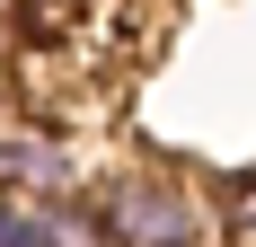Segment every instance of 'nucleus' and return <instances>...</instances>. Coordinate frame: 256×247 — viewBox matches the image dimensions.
Listing matches in <instances>:
<instances>
[{
  "label": "nucleus",
  "instance_id": "nucleus-1",
  "mask_svg": "<svg viewBox=\"0 0 256 247\" xmlns=\"http://www.w3.org/2000/svg\"><path fill=\"white\" fill-rule=\"evenodd\" d=\"M88 212H98L106 247H194V238H221L212 230V203L168 168H106L88 186Z\"/></svg>",
  "mask_w": 256,
  "mask_h": 247
},
{
  "label": "nucleus",
  "instance_id": "nucleus-2",
  "mask_svg": "<svg viewBox=\"0 0 256 247\" xmlns=\"http://www.w3.org/2000/svg\"><path fill=\"white\" fill-rule=\"evenodd\" d=\"M0 186L26 203H62V194H80V150L44 124H9L0 132Z\"/></svg>",
  "mask_w": 256,
  "mask_h": 247
},
{
  "label": "nucleus",
  "instance_id": "nucleus-3",
  "mask_svg": "<svg viewBox=\"0 0 256 247\" xmlns=\"http://www.w3.org/2000/svg\"><path fill=\"white\" fill-rule=\"evenodd\" d=\"M36 247H106L88 194H62V203H36Z\"/></svg>",
  "mask_w": 256,
  "mask_h": 247
},
{
  "label": "nucleus",
  "instance_id": "nucleus-4",
  "mask_svg": "<svg viewBox=\"0 0 256 247\" xmlns=\"http://www.w3.org/2000/svg\"><path fill=\"white\" fill-rule=\"evenodd\" d=\"M0 247H36V203L0 186Z\"/></svg>",
  "mask_w": 256,
  "mask_h": 247
},
{
  "label": "nucleus",
  "instance_id": "nucleus-5",
  "mask_svg": "<svg viewBox=\"0 0 256 247\" xmlns=\"http://www.w3.org/2000/svg\"><path fill=\"white\" fill-rule=\"evenodd\" d=\"M194 247H230V238H194Z\"/></svg>",
  "mask_w": 256,
  "mask_h": 247
},
{
  "label": "nucleus",
  "instance_id": "nucleus-6",
  "mask_svg": "<svg viewBox=\"0 0 256 247\" xmlns=\"http://www.w3.org/2000/svg\"><path fill=\"white\" fill-rule=\"evenodd\" d=\"M248 247H256V238H248Z\"/></svg>",
  "mask_w": 256,
  "mask_h": 247
}]
</instances>
